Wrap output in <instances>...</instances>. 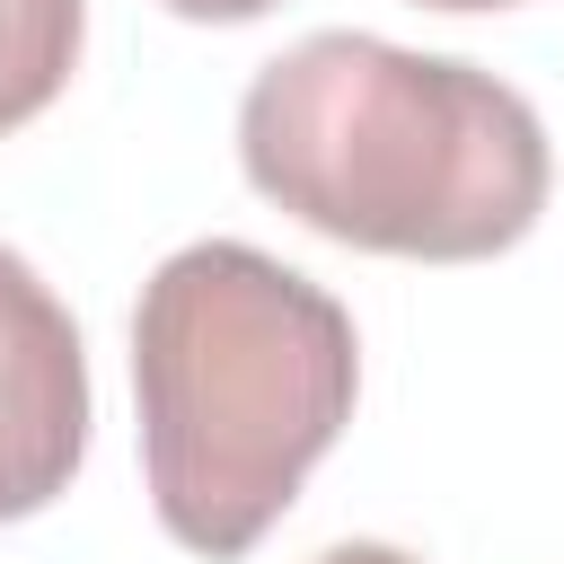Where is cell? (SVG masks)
Wrapping results in <instances>:
<instances>
[{"mask_svg":"<svg viewBox=\"0 0 564 564\" xmlns=\"http://www.w3.org/2000/svg\"><path fill=\"white\" fill-rule=\"evenodd\" d=\"M238 167L317 238L414 264L520 247L555 185L546 123L520 88L352 26H326L247 79Z\"/></svg>","mask_w":564,"mask_h":564,"instance_id":"cell-1","label":"cell"},{"mask_svg":"<svg viewBox=\"0 0 564 564\" xmlns=\"http://www.w3.org/2000/svg\"><path fill=\"white\" fill-rule=\"evenodd\" d=\"M141 476L176 546L247 555L344 441L361 344L335 291L247 238L176 247L132 308Z\"/></svg>","mask_w":564,"mask_h":564,"instance_id":"cell-2","label":"cell"},{"mask_svg":"<svg viewBox=\"0 0 564 564\" xmlns=\"http://www.w3.org/2000/svg\"><path fill=\"white\" fill-rule=\"evenodd\" d=\"M88 458V352L70 308L0 247V520H35Z\"/></svg>","mask_w":564,"mask_h":564,"instance_id":"cell-3","label":"cell"},{"mask_svg":"<svg viewBox=\"0 0 564 564\" xmlns=\"http://www.w3.org/2000/svg\"><path fill=\"white\" fill-rule=\"evenodd\" d=\"M159 9H176V18H194V26H247V18H264V9H282V0H159Z\"/></svg>","mask_w":564,"mask_h":564,"instance_id":"cell-4","label":"cell"},{"mask_svg":"<svg viewBox=\"0 0 564 564\" xmlns=\"http://www.w3.org/2000/svg\"><path fill=\"white\" fill-rule=\"evenodd\" d=\"M317 564H414L405 546H379V538H352V546H326Z\"/></svg>","mask_w":564,"mask_h":564,"instance_id":"cell-5","label":"cell"},{"mask_svg":"<svg viewBox=\"0 0 564 564\" xmlns=\"http://www.w3.org/2000/svg\"><path fill=\"white\" fill-rule=\"evenodd\" d=\"M414 9H511V0H414Z\"/></svg>","mask_w":564,"mask_h":564,"instance_id":"cell-6","label":"cell"}]
</instances>
